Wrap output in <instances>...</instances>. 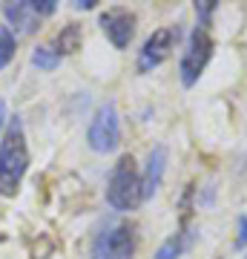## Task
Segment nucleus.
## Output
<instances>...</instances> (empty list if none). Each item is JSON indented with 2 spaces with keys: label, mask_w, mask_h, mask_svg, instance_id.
Instances as JSON below:
<instances>
[{
  "label": "nucleus",
  "mask_w": 247,
  "mask_h": 259,
  "mask_svg": "<svg viewBox=\"0 0 247 259\" xmlns=\"http://www.w3.org/2000/svg\"><path fill=\"white\" fill-rule=\"evenodd\" d=\"M15 52H18V40L12 35V29L0 26V69H6L15 61Z\"/></svg>",
  "instance_id": "obj_12"
},
{
  "label": "nucleus",
  "mask_w": 247,
  "mask_h": 259,
  "mask_svg": "<svg viewBox=\"0 0 247 259\" xmlns=\"http://www.w3.org/2000/svg\"><path fill=\"white\" fill-rule=\"evenodd\" d=\"M175 44H178V29H175V26H161V29H156V32H153V35L144 40L141 52H138L135 69H138L141 75H144V72H153L156 66H161L167 58L173 55Z\"/></svg>",
  "instance_id": "obj_6"
},
{
  "label": "nucleus",
  "mask_w": 247,
  "mask_h": 259,
  "mask_svg": "<svg viewBox=\"0 0 247 259\" xmlns=\"http://www.w3.org/2000/svg\"><path fill=\"white\" fill-rule=\"evenodd\" d=\"M167 158H170V153H167L164 144L153 147V153H150V158H146V170H144V176H141L144 202H146V199H153L156 190L161 187V179H164V170H167Z\"/></svg>",
  "instance_id": "obj_8"
},
{
  "label": "nucleus",
  "mask_w": 247,
  "mask_h": 259,
  "mask_svg": "<svg viewBox=\"0 0 247 259\" xmlns=\"http://www.w3.org/2000/svg\"><path fill=\"white\" fill-rule=\"evenodd\" d=\"M236 248H244L247 245V216H238V222H236Z\"/></svg>",
  "instance_id": "obj_16"
},
{
  "label": "nucleus",
  "mask_w": 247,
  "mask_h": 259,
  "mask_svg": "<svg viewBox=\"0 0 247 259\" xmlns=\"http://www.w3.org/2000/svg\"><path fill=\"white\" fill-rule=\"evenodd\" d=\"M3 121H6V107L0 104V124H3Z\"/></svg>",
  "instance_id": "obj_18"
},
{
  "label": "nucleus",
  "mask_w": 247,
  "mask_h": 259,
  "mask_svg": "<svg viewBox=\"0 0 247 259\" xmlns=\"http://www.w3.org/2000/svg\"><path fill=\"white\" fill-rule=\"evenodd\" d=\"M121 141V115L115 101H104L89 121L86 130V144L95 153H112Z\"/></svg>",
  "instance_id": "obj_4"
},
{
  "label": "nucleus",
  "mask_w": 247,
  "mask_h": 259,
  "mask_svg": "<svg viewBox=\"0 0 247 259\" xmlns=\"http://www.w3.org/2000/svg\"><path fill=\"white\" fill-rule=\"evenodd\" d=\"M32 64H35L37 69H43V72H52L55 66H61V55H58L52 47H35V52H32Z\"/></svg>",
  "instance_id": "obj_13"
},
{
  "label": "nucleus",
  "mask_w": 247,
  "mask_h": 259,
  "mask_svg": "<svg viewBox=\"0 0 247 259\" xmlns=\"http://www.w3.org/2000/svg\"><path fill=\"white\" fill-rule=\"evenodd\" d=\"M32 9L37 12V18H49V15H55L58 3L55 0H32Z\"/></svg>",
  "instance_id": "obj_15"
},
{
  "label": "nucleus",
  "mask_w": 247,
  "mask_h": 259,
  "mask_svg": "<svg viewBox=\"0 0 247 259\" xmlns=\"http://www.w3.org/2000/svg\"><path fill=\"white\" fill-rule=\"evenodd\" d=\"M3 15H6V20H9V26L15 29V32H20V35H32V32L37 29V23H40L37 12L32 9V0L6 3V6H3Z\"/></svg>",
  "instance_id": "obj_9"
},
{
  "label": "nucleus",
  "mask_w": 247,
  "mask_h": 259,
  "mask_svg": "<svg viewBox=\"0 0 247 259\" xmlns=\"http://www.w3.org/2000/svg\"><path fill=\"white\" fill-rule=\"evenodd\" d=\"M187 245H190V233H173V236H167L161 242V248L156 250L153 259H178Z\"/></svg>",
  "instance_id": "obj_11"
},
{
  "label": "nucleus",
  "mask_w": 247,
  "mask_h": 259,
  "mask_svg": "<svg viewBox=\"0 0 247 259\" xmlns=\"http://www.w3.org/2000/svg\"><path fill=\"white\" fill-rule=\"evenodd\" d=\"M144 202V190H141V173L135 167V158L124 153V156L115 161L110 173V182H107V204L118 213H129L138 210Z\"/></svg>",
  "instance_id": "obj_2"
},
{
  "label": "nucleus",
  "mask_w": 247,
  "mask_h": 259,
  "mask_svg": "<svg viewBox=\"0 0 247 259\" xmlns=\"http://www.w3.org/2000/svg\"><path fill=\"white\" fill-rule=\"evenodd\" d=\"M213 49H216V44H213L210 32L204 26L192 29L190 37H187V49H184V55H181V64H178L184 87H195L199 83L202 72L207 69V64H210V58H213Z\"/></svg>",
  "instance_id": "obj_3"
},
{
  "label": "nucleus",
  "mask_w": 247,
  "mask_h": 259,
  "mask_svg": "<svg viewBox=\"0 0 247 259\" xmlns=\"http://www.w3.org/2000/svg\"><path fill=\"white\" fill-rule=\"evenodd\" d=\"M72 6H75V9H92V6H95V0H75Z\"/></svg>",
  "instance_id": "obj_17"
},
{
  "label": "nucleus",
  "mask_w": 247,
  "mask_h": 259,
  "mask_svg": "<svg viewBox=\"0 0 247 259\" xmlns=\"http://www.w3.org/2000/svg\"><path fill=\"white\" fill-rule=\"evenodd\" d=\"M29 170V144L23 133V121L9 118L6 133L0 139V196H18L20 182Z\"/></svg>",
  "instance_id": "obj_1"
},
{
  "label": "nucleus",
  "mask_w": 247,
  "mask_h": 259,
  "mask_svg": "<svg viewBox=\"0 0 247 259\" xmlns=\"http://www.w3.org/2000/svg\"><path fill=\"white\" fill-rule=\"evenodd\" d=\"M216 12V3L213 0H204V3H195V15H199V26L207 29V23H210V15Z\"/></svg>",
  "instance_id": "obj_14"
},
{
  "label": "nucleus",
  "mask_w": 247,
  "mask_h": 259,
  "mask_svg": "<svg viewBox=\"0 0 247 259\" xmlns=\"http://www.w3.org/2000/svg\"><path fill=\"white\" fill-rule=\"evenodd\" d=\"M81 40H83V29L78 26V23H69V26H64L61 32H58V37H55V52L61 58L64 55H72V52H78L81 49Z\"/></svg>",
  "instance_id": "obj_10"
},
{
  "label": "nucleus",
  "mask_w": 247,
  "mask_h": 259,
  "mask_svg": "<svg viewBox=\"0 0 247 259\" xmlns=\"http://www.w3.org/2000/svg\"><path fill=\"white\" fill-rule=\"evenodd\" d=\"M135 253V225L115 222L104 228L92 242V259H132Z\"/></svg>",
  "instance_id": "obj_5"
},
{
  "label": "nucleus",
  "mask_w": 247,
  "mask_h": 259,
  "mask_svg": "<svg viewBox=\"0 0 247 259\" xmlns=\"http://www.w3.org/2000/svg\"><path fill=\"white\" fill-rule=\"evenodd\" d=\"M135 12H129V9H107L101 15V29H104V35L110 37V44L115 49H127L129 44H132V37H135Z\"/></svg>",
  "instance_id": "obj_7"
}]
</instances>
